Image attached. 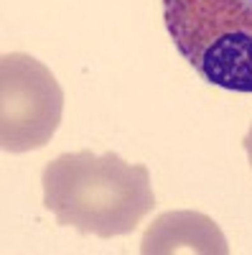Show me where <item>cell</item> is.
Returning a JSON list of instances; mask_svg holds the SVG:
<instances>
[{
	"label": "cell",
	"mask_w": 252,
	"mask_h": 255,
	"mask_svg": "<svg viewBox=\"0 0 252 255\" xmlns=\"http://www.w3.org/2000/svg\"><path fill=\"white\" fill-rule=\"evenodd\" d=\"M242 145H245V151H247V158H250V166H252V123H250V130H247V135H245V140H242Z\"/></svg>",
	"instance_id": "5b68a950"
},
{
	"label": "cell",
	"mask_w": 252,
	"mask_h": 255,
	"mask_svg": "<svg viewBox=\"0 0 252 255\" xmlns=\"http://www.w3.org/2000/svg\"><path fill=\"white\" fill-rule=\"evenodd\" d=\"M143 255H227L229 245L219 225L204 212H163L143 232Z\"/></svg>",
	"instance_id": "277c9868"
},
{
	"label": "cell",
	"mask_w": 252,
	"mask_h": 255,
	"mask_svg": "<svg viewBox=\"0 0 252 255\" xmlns=\"http://www.w3.org/2000/svg\"><path fill=\"white\" fill-rule=\"evenodd\" d=\"M163 20L204 82L252 95V0H163Z\"/></svg>",
	"instance_id": "7a4b0ae2"
},
{
	"label": "cell",
	"mask_w": 252,
	"mask_h": 255,
	"mask_svg": "<svg viewBox=\"0 0 252 255\" xmlns=\"http://www.w3.org/2000/svg\"><path fill=\"white\" fill-rule=\"evenodd\" d=\"M41 184L56 225L102 240L135 232L156 207L148 168L122 161L112 151L104 156L61 153L46 163Z\"/></svg>",
	"instance_id": "6da1fadb"
},
{
	"label": "cell",
	"mask_w": 252,
	"mask_h": 255,
	"mask_svg": "<svg viewBox=\"0 0 252 255\" xmlns=\"http://www.w3.org/2000/svg\"><path fill=\"white\" fill-rule=\"evenodd\" d=\"M64 118V90L38 59L5 54L0 59V145L5 153L44 148Z\"/></svg>",
	"instance_id": "3957f363"
}]
</instances>
